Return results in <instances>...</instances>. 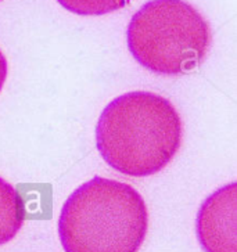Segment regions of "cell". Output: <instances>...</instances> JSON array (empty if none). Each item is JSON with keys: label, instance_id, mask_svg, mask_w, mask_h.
<instances>
[{"label": "cell", "instance_id": "cell-8", "mask_svg": "<svg viewBox=\"0 0 237 252\" xmlns=\"http://www.w3.org/2000/svg\"><path fill=\"white\" fill-rule=\"evenodd\" d=\"M0 1H1V0H0Z\"/></svg>", "mask_w": 237, "mask_h": 252}, {"label": "cell", "instance_id": "cell-3", "mask_svg": "<svg viewBox=\"0 0 237 252\" xmlns=\"http://www.w3.org/2000/svg\"><path fill=\"white\" fill-rule=\"evenodd\" d=\"M128 49L141 67L158 75H183L200 65L211 47L207 20L185 0H150L131 18Z\"/></svg>", "mask_w": 237, "mask_h": 252}, {"label": "cell", "instance_id": "cell-5", "mask_svg": "<svg viewBox=\"0 0 237 252\" xmlns=\"http://www.w3.org/2000/svg\"><path fill=\"white\" fill-rule=\"evenodd\" d=\"M25 218L27 208L23 195L7 180L0 178V247L15 238Z\"/></svg>", "mask_w": 237, "mask_h": 252}, {"label": "cell", "instance_id": "cell-7", "mask_svg": "<svg viewBox=\"0 0 237 252\" xmlns=\"http://www.w3.org/2000/svg\"><path fill=\"white\" fill-rule=\"evenodd\" d=\"M7 71H8V65H7V60L4 57L3 52L0 50V92L3 89L4 86V82L7 79Z\"/></svg>", "mask_w": 237, "mask_h": 252}, {"label": "cell", "instance_id": "cell-4", "mask_svg": "<svg viewBox=\"0 0 237 252\" xmlns=\"http://www.w3.org/2000/svg\"><path fill=\"white\" fill-rule=\"evenodd\" d=\"M196 233L204 252H237V183L222 186L203 202Z\"/></svg>", "mask_w": 237, "mask_h": 252}, {"label": "cell", "instance_id": "cell-2", "mask_svg": "<svg viewBox=\"0 0 237 252\" xmlns=\"http://www.w3.org/2000/svg\"><path fill=\"white\" fill-rule=\"evenodd\" d=\"M148 211L128 183L95 176L64 202L59 218L66 252H137L146 240Z\"/></svg>", "mask_w": 237, "mask_h": 252}, {"label": "cell", "instance_id": "cell-1", "mask_svg": "<svg viewBox=\"0 0 237 252\" xmlns=\"http://www.w3.org/2000/svg\"><path fill=\"white\" fill-rule=\"evenodd\" d=\"M183 124L168 98L129 92L105 105L96 126V146L107 165L122 175L146 178L178 154Z\"/></svg>", "mask_w": 237, "mask_h": 252}, {"label": "cell", "instance_id": "cell-6", "mask_svg": "<svg viewBox=\"0 0 237 252\" xmlns=\"http://www.w3.org/2000/svg\"><path fill=\"white\" fill-rule=\"evenodd\" d=\"M60 6L78 15H104L121 10L132 0H57Z\"/></svg>", "mask_w": 237, "mask_h": 252}]
</instances>
